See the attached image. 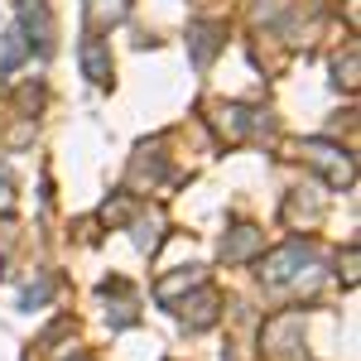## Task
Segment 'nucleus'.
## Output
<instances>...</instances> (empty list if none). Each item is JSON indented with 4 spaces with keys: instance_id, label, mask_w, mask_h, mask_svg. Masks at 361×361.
Listing matches in <instances>:
<instances>
[{
    "instance_id": "obj_1",
    "label": "nucleus",
    "mask_w": 361,
    "mask_h": 361,
    "mask_svg": "<svg viewBox=\"0 0 361 361\" xmlns=\"http://www.w3.org/2000/svg\"><path fill=\"white\" fill-rule=\"evenodd\" d=\"M318 265H323V255L313 246H304V241H284L279 250H270L265 255V265H260V279H265V289H299V284H308V279L318 275Z\"/></svg>"
},
{
    "instance_id": "obj_2",
    "label": "nucleus",
    "mask_w": 361,
    "mask_h": 361,
    "mask_svg": "<svg viewBox=\"0 0 361 361\" xmlns=\"http://www.w3.org/2000/svg\"><path fill=\"white\" fill-rule=\"evenodd\" d=\"M304 159L323 173V183H328V188H352L357 164H352V154H347V149H337V145H328V140H304Z\"/></svg>"
},
{
    "instance_id": "obj_3",
    "label": "nucleus",
    "mask_w": 361,
    "mask_h": 361,
    "mask_svg": "<svg viewBox=\"0 0 361 361\" xmlns=\"http://www.w3.org/2000/svg\"><path fill=\"white\" fill-rule=\"evenodd\" d=\"M15 29L25 34L29 54H34V49H39V54L54 49V15H49L44 0H20V5H15Z\"/></svg>"
},
{
    "instance_id": "obj_4",
    "label": "nucleus",
    "mask_w": 361,
    "mask_h": 361,
    "mask_svg": "<svg viewBox=\"0 0 361 361\" xmlns=\"http://www.w3.org/2000/svg\"><path fill=\"white\" fill-rule=\"evenodd\" d=\"M217 126H222L226 140H260L275 130V121L260 106H217Z\"/></svg>"
},
{
    "instance_id": "obj_5",
    "label": "nucleus",
    "mask_w": 361,
    "mask_h": 361,
    "mask_svg": "<svg viewBox=\"0 0 361 361\" xmlns=\"http://www.w3.org/2000/svg\"><path fill=\"white\" fill-rule=\"evenodd\" d=\"M260 342L270 347V357H294V352L304 347V313H299V308H289V313H275V318L265 323Z\"/></svg>"
},
{
    "instance_id": "obj_6",
    "label": "nucleus",
    "mask_w": 361,
    "mask_h": 361,
    "mask_svg": "<svg viewBox=\"0 0 361 361\" xmlns=\"http://www.w3.org/2000/svg\"><path fill=\"white\" fill-rule=\"evenodd\" d=\"M226 44V25L222 20H193L188 25V54H193V68H212V58L222 54Z\"/></svg>"
},
{
    "instance_id": "obj_7",
    "label": "nucleus",
    "mask_w": 361,
    "mask_h": 361,
    "mask_svg": "<svg viewBox=\"0 0 361 361\" xmlns=\"http://www.w3.org/2000/svg\"><path fill=\"white\" fill-rule=\"evenodd\" d=\"M173 313L183 318V328L202 333V328H212V323L222 318V299H217L207 284H197V294H193V299H183V304H173Z\"/></svg>"
},
{
    "instance_id": "obj_8",
    "label": "nucleus",
    "mask_w": 361,
    "mask_h": 361,
    "mask_svg": "<svg viewBox=\"0 0 361 361\" xmlns=\"http://www.w3.org/2000/svg\"><path fill=\"white\" fill-rule=\"evenodd\" d=\"M78 63H82L87 82H97V87H106V82H111V49H106V39L87 34V39H82V49H78Z\"/></svg>"
},
{
    "instance_id": "obj_9",
    "label": "nucleus",
    "mask_w": 361,
    "mask_h": 361,
    "mask_svg": "<svg viewBox=\"0 0 361 361\" xmlns=\"http://www.w3.org/2000/svg\"><path fill=\"white\" fill-rule=\"evenodd\" d=\"M130 15V0H82V20H87V34H102L111 25H126Z\"/></svg>"
},
{
    "instance_id": "obj_10",
    "label": "nucleus",
    "mask_w": 361,
    "mask_h": 361,
    "mask_svg": "<svg viewBox=\"0 0 361 361\" xmlns=\"http://www.w3.org/2000/svg\"><path fill=\"white\" fill-rule=\"evenodd\" d=\"M260 241H265V236H260L255 226H231L222 236V246H217V255H222L226 265H241V260H250V255L260 250Z\"/></svg>"
},
{
    "instance_id": "obj_11",
    "label": "nucleus",
    "mask_w": 361,
    "mask_h": 361,
    "mask_svg": "<svg viewBox=\"0 0 361 361\" xmlns=\"http://www.w3.org/2000/svg\"><path fill=\"white\" fill-rule=\"evenodd\" d=\"M130 178H135V183H145V178H149V188L169 178V159L159 154V145H140V149H135V164H130Z\"/></svg>"
},
{
    "instance_id": "obj_12",
    "label": "nucleus",
    "mask_w": 361,
    "mask_h": 361,
    "mask_svg": "<svg viewBox=\"0 0 361 361\" xmlns=\"http://www.w3.org/2000/svg\"><path fill=\"white\" fill-rule=\"evenodd\" d=\"M135 246L149 255V250H159V236H164V217L159 212H135Z\"/></svg>"
},
{
    "instance_id": "obj_13",
    "label": "nucleus",
    "mask_w": 361,
    "mask_h": 361,
    "mask_svg": "<svg viewBox=\"0 0 361 361\" xmlns=\"http://www.w3.org/2000/svg\"><path fill=\"white\" fill-rule=\"evenodd\" d=\"M197 284H207V275H202L197 265H188L183 275H169V279H159L154 299H159V304H173V294H178V289H197Z\"/></svg>"
},
{
    "instance_id": "obj_14",
    "label": "nucleus",
    "mask_w": 361,
    "mask_h": 361,
    "mask_svg": "<svg viewBox=\"0 0 361 361\" xmlns=\"http://www.w3.org/2000/svg\"><path fill=\"white\" fill-rule=\"evenodd\" d=\"M25 54H29L25 34H20V29H5V49H0V73H15Z\"/></svg>"
},
{
    "instance_id": "obj_15",
    "label": "nucleus",
    "mask_w": 361,
    "mask_h": 361,
    "mask_svg": "<svg viewBox=\"0 0 361 361\" xmlns=\"http://www.w3.org/2000/svg\"><path fill=\"white\" fill-rule=\"evenodd\" d=\"M10 207V169H0V212Z\"/></svg>"
}]
</instances>
